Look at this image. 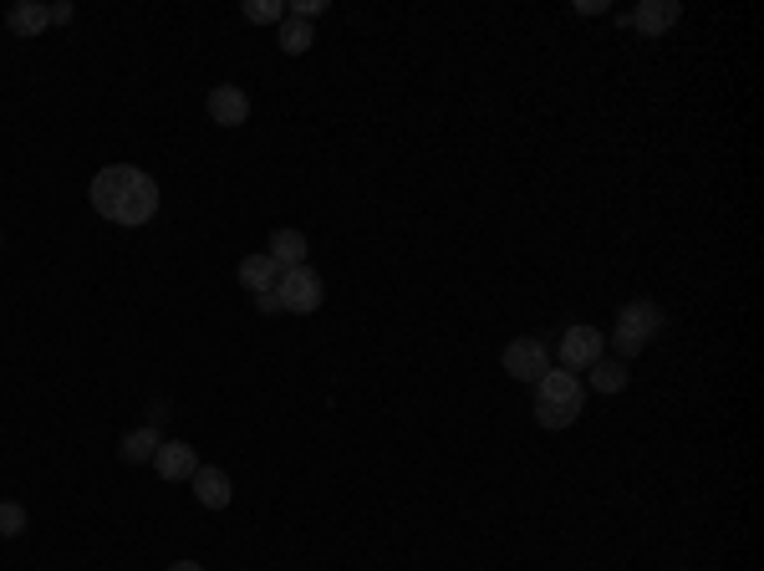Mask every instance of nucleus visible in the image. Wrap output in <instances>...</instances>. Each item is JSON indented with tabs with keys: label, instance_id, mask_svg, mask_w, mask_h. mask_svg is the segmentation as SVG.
<instances>
[{
	"label": "nucleus",
	"instance_id": "nucleus-1",
	"mask_svg": "<svg viewBox=\"0 0 764 571\" xmlns=\"http://www.w3.org/2000/svg\"><path fill=\"white\" fill-rule=\"evenodd\" d=\"M92 210L102 219H113V225H149L158 215V185H153L143 168L133 164H113L102 168L98 179H92Z\"/></svg>",
	"mask_w": 764,
	"mask_h": 571
},
{
	"label": "nucleus",
	"instance_id": "nucleus-2",
	"mask_svg": "<svg viewBox=\"0 0 764 571\" xmlns=\"http://www.w3.org/2000/svg\"><path fill=\"white\" fill-rule=\"evenodd\" d=\"M582 408H586V388L576 372L550 368L535 383V423L540 429H571V423L582 419Z\"/></svg>",
	"mask_w": 764,
	"mask_h": 571
},
{
	"label": "nucleus",
	"instance_id": "nucleus-3",
	"mask_svg": "<svg viewBox=\"0 0 764 571\" xmlns=\"http://www.w3.org/2000/svg\"><path fill=\"white\" fill-rule=\"evenodd\" d=\"M658 332H663V306H652V302H627L622 312H616L612 342H616V353H622V357H637Z\"/></svg>",
	"mask_w": 764,
	"mask_h": 571
},
{
	"label": "nucleus",
	"instance_id": "nucleus-4",
	"mask_svg": "<svg viewBox=\"0 0 764 571\" xmlns=\"http://www.w3.org/2000/svg\"><path fill=\"white\" fill-rule=\"evenodd\" d=\"M276 302H281V312H296V317H311L316 306L327 302V281H321V276H316L311 266L281 270V281H276Z\"/></svg>",
	"mask_w": 764,
	"mask_h": 571
},
{
	"label": "nucleus",
	"instance_id": "nucleus-5",
	"mask_svg": "<svg viewBox=\"0 0 764 571\" xmlns=\"http://www.w3.org/2000/svg\"><path fill=\"white\" fill-rule=\"evenodd\" d=\"M601 357H607V337L601 327H586V321H571L561 337V368L576 372V368H597Z\"/></svg>",
	"mask_w": 764,
	"mask_h": 571
},
{
	"label": "nucleus",
	"instance_id": "nucleus-6",
	"mask_svg": "<svg viewBox=\"0 0 764 571\" xmlns=\"http://www.w3.org/2000/svg\"><path fill=\"white\" fill-rule=\"evenodd\" d=\"M505 372H510L515 383H540L550 372V347L540 337H515V342L505 347Z\"/></svg>",
	"mask_w": 764,
	"mask_h": 571
},
{
	"label": "nucleus",
	"instance_id": "nucleus-7",
	"mask_svg": "<svg viewBox=\"0 0 764 571\" xmlns=\"http://www.w3.org/2000/svg\"><path fill=\"white\" fill-rule=\"evenodd\" d=\"M204 107H209V118H215L219 128H240V123L250 118V98H245V87H230V83L209 87Z\"/></svg>",
	"mask_w": 764,
	"mask_h": 571
},
{
	"label": "nucleus",
	"instance_id": "nucleus-8",
	"mask_svg": "<svg viewBox=\"0 0 764 571\" xmlns=\"http://www.w3.org/2000/svg\"><path fill=\"white\" fill-rule=\"evenodd\" d=\"M153 470L164 474V480H194L200 454H194V444H183V439H164L158 454H153Z\"/></svg>",
	"mask_w": 764,
	"mask_h": 571
},
{
	"label": "nucleus",
	"instance_id": "nucleus-9",
	"mask_svg": "<svg viewBox=\"0 0 764 571\" xmlns=\"http://www.w3.org/2000/svg\"><path fill=\"white\" fill-rule=\"evenodd\" d=\"M678 16H683L678 0H642V5H637L627 21H632V26H637L642 36H663L667 26H678Z\"/></svg>",
	"mask_w": 764,
	"mask_h": 571
},
{
	"label": "nucleus",
	"instance_id": "nucleus-10",
	"mask_svg": "<svg viewBox=\"0 0 764 571\" xmlns=\"http://www.w3.org/2000/svg\"><path fill=\"white\" fill-rule=\"evenodd\" d=\"M189 485H194V500H200L204 510H225V505H230V495H234V490H230V474L215 470V465H200Z\"/></svg>",
	"mask_w": 764,
	"mask_h": 571
},
{
	"label": "nucleus",
	"instance_id": "nucleus-11",
	"mask_svg": "<svg viewBox=\"0 0 764 571\" xmlns=\"http://www.w3.org/2000/svg\"><path fill=\"white\" fill-rule=\"evenodd\" d=\"M276 281H281V266H276L266 251L245 255V261H240V286H245V291H255V296H260V291H276Z\"/></svg>",
	"mask_w": 764,
	"mask_h": 571
},
{
	"label": "nucleus",
	"instance_id": "nucleus-12",
	"mask_svg": "<svg viewBox=\"0 0 764 571\" xmlns=\"http://www.w3.org/2000/svg\"><path fill=\"white\" fill-rule=\"evenodd\" d=\"M5 26H11L16 36H41L51 26V5H41V0H21V5L5 11Z\"/></svg>",
	"mask_w": 764,
	"mask_h": 571
},
{
	"label": "nucleus",
	"instance_id": "nucleus-13",
	"mask_svg": "<svg viewBox=\"0 0 764 571\" xmlns=\"http://www.w3.org/2000/svg\"><path fill=\"white\" fill-rule=\"evenodd\" d=\"M306 251H311V245H306V236H301V230H276L266 255L281 270H296V266H306Z\"/></svg>",
	"mask_w": 764,
	"mask_h": 571
},
{
	"label": "nucleus",
	"instance_id": "nucleus-14",
	"mask_svg": "<svg viewBox=\"0 0 764 571\" xmlns=\"http://www.w3.org/2000/svg\"><path fill=\"white\" fill-rule=\"evenodd\" d=\"M158 444H164V434H158V429H153V423H143V429H133V434L123 439V459H128V465H143V459H153V454H158Z\"/></svg>",
	"mask_w": 764,
	"mask_h": 571
},
{
	"label": "nucleus",
	"instance_id": "nucleus-15",
	"mask_svg": "<svg viewBox=\"0 0 764 571\" xmlns=\"http://www.w3.org/2000/svg\"><path fill=\"white\" fill-rule=\"evenodd\" d=\"M281 51L285 56H301V51H311V41H316V31H311V21H296V16H285L281 21Z\"/></svg>",
	"mask_w": 764,
	"mask_h": 571
},
{
	"label": "nucleus",
	"instance_id": "nucleus-16",
	"mask_svg": "<svg viewBox=\"0 0 764 571\" xmlns=\"http://www.w3.org/2000/svg\"><path fill=\"white\" fill-rule=\"evenodd\" d=\"M627 378H632V372L622 368V363H607V357L591 368V388H597V393H622V388H627Z\"/></svg>",
	"mask_w": 764,
	"mask_h": 571
},
{
	"label": "nucleus",
	"instance_id": "nucleus-17",
	"mask_svg": "<svg viewBox=\"0 0 764 571\" xmlns=\"http://www.w3.org/2000/svg\"><path fill=\"white\" fill-rule=\"evenodd\" d=\"M245 21L250 26H276V21H285V0H245Z\"/></svg>",
	"mask_w": 764,
	"mask_h": 571
},
{
	"label": "nucleus",
	"instance_id": "nucleus-18",
	"mask_svg": "<svg viewBox=\"0 0 764 571\" xmlns=\"http://www.w3.org/2000/svg\"><path fill=\"white\" fill-rule=\"evenodd\" d=\"M26 531V505L0 500V536H21Z\"/></svg>",
	"mask_w": 764,
	"mask_h": 571
},
{
	"label": "nucleus",
	"instance_id": "nucleus-19",
	"mask_svg": "<svg viewBox=\"0 0 764 571\" xmlns=\"http://www.w3.org/2000/svg\"><path fill=\"white\" fill-rule=\"evenodd\" d=\"M327 11V0H296V5H285V16H296V21H311Z\"/></svg>",
	"mask_w": 764,
	"mask_h": 571
},
{
	"label": "nucleus",
	"instance_id": "nucleus-20",
	"mask_svg": "<svg viewBox=\"0 0 764 571\" xmlns=\"http://www.w3.org/2000/svg\"><path fill=\"white\" fill-rule=\"evenodd\" d=\"M72 21V5L67 0H56V5H51V26H67Z\"/></svg>",
	"mask_w": 764,
	"mask_h": 571
},
{
	"label": "nucleus",
	"instance_id": "nucleus-21",
	"mask_svg": "<svg viewBox=\"0 0 764 571\" xmlns=\"http://www.w3.org/2000/svg\"><path fill=\"white\" fill-rule=\"evenodd\" d=\"M168 571H204V567H200V561H174Z\"/></svg>",
	"mask_w": 764,
	"mask_h": 571
}]
</instances>
